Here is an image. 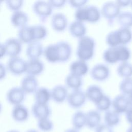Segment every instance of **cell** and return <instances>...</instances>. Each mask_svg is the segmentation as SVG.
Listing matches in <instances>:
<instances>
[{"label": "cell", "mask_w": 132, "mask_h": 132, "mask_svg": "<svg viewBox=\"0 0 132 132\" xmlns=\"http://www.w3.org/2000/svg\"><path fill=\"white\" fill-rule=\"evenodd\" d=\"M94 39L88 36H84L78 40L76 55L78 59L87 61L91 59L94 55L95 47Z\"/></svg>", "instance_id": "6da1fadb"}, {"label": "cell", "mask_w": 132, "mask_h": 132, "mask_svg": "<svg viewBox=\"0 0 132 132\" xmlns=\"http://www.w3.org/2000/svg\"><path fill=\"white\" fill-rule=\"evenodd\" d=\"M121 12V8L118 5L116 1H109L105 3L102 6L101 13L105 18L108 25H112L116 19Z\"/></svg>", "instance_id": "7a4b0ae2"}, {"label": "cell", "mask_w": 132, "mask_h": 132, "mask_svg": "<svg viewBox=\"0 0 132 132\" xmlns=\"http://www.w3.org/2000/svg\"><path fill=\"white\" fill-rule=\"evenodd\" d=\"M34 12L42 22H45L53 12V8L48 1H37L32 6Z\"/></svg>", "instance_id": "3957f363"}, {"label": "cell", "mask_w": 132, "mask_h": 132, "mask_svg": "<svg viewBox=\"0 0 132 132\" xmlns=\"http://www.w3.org/2000/svg\"><path fill=\"white\" fill-rule=\"evenodd\" d=\"M67 101L70 107L74 109L81 107L86 103L87 97L85 92L81 89L73 90L68 93Z\"/></svg>", "instance_id": "277c9868"}, {"label": "cell", "mask_w": 132, "mask_h": 132, "mask_svg": "<svg viewBox=\"0 0 132 132\" xmlns=\"http://www.w3.org/2000/svg\"><path fill=\"white\" fill-rule=\"evenodd\" d=\"M26 63L27 61L20 56L9 57L6 67L11 73L19 75L26 72Z\"/></svg>", "instance_id": "5b68a950"}, {"label": "cell", "mask_w": 132, "mask_h": 132, "mask_svg": "<svg viewBox=\"0 0 132 132\" xmlns=\"http://www.w3.org/2000/svg\"><path fill=\"white\" fill-rule=\"evenodd\" d=\"M26 94L21 87H13L8 90L6 98L10 104L15 106L22 104L25 98Z\"/></svg>", "instance_id": "8992f818"}, {"label": "cell", "mask_w": 132, "mask_h": 132, "mask_svg": "<svg viewBox=\"0 0 132 132\" xmlns=\"http://www.w3.org/2000/svg\"><path fill=\"white\" fill-rule=\"evenodd\" d=\"M6 55L9 57L19 56L22 50V43L18 38H10L4 43Z\"/></svg>", "instance_id": "52a82bcc"}, {"label": "cell", "mask_w": 132, "mask_h": 132, "mask_svg": "<svg viewBox=\"0 0 132 132\" xmlns=\"http://www.w3.org/2000/svg\"><path fill=\"white\" fill-rule=\"evenodd\" d=\"M110 73L108 67L103 63H97L94 65L90 70V75L92 79L98 81L106 80Z\"/></svg>", "instance_id": "ba28073f"}, {"label": "cell", "mask_w": 132, "mask_h": 132, "mask_svg": "<svg viewBox=\"0 0 132 132\" xmlns=\"http://www.w3.org/2000/svg\"><path fill=\"white\" fill-rule=\"evenodd\" d=\"M51 26L57 32L64 31L68 25V21L66 15L61 12H57L52 15L51 20Z\"/></svg>", "instance_id": "9c48e42d"}, {"label": "cell", "mask_w": 132, "mask_h": 132, "mask_svg": "<svg viewBox=\"0 0 132 132\" xmlns=\"http://www.w3.org/2000/svg\"><path fill=\"white\" fill-rule=\"evenodd\" d=\"M44 48L39 41L34 40L27 44L26 48V55L29 59H40L43 55Z\"/></svg>", "instance_id": "30bf717a"}, {"label": "cell", "mask_w": 132, "mask_h": 132, "mask_svg": "<svg viewBox=\"0 0 132 132\" xmlns=\"http://www.w3.org/2000/svg\"><path fill=\"white\" fill-rule=\"evenodd\" d=\"M31 112L37 119L50 118L52 110L48 104H41L35 102L31 107Z\"/></svg>", "instance_id": "8fae6325"}, {"label": "cell", "mask_w": 132, "mask_h": 132, "mask_svg": "<svg viewBox=\"0 0 132 132\" xmlns=\"http://www.w3.org/2000/svg\"><path fill=\"white\" fill-rule=\"evenodd\" d=\"M11 113L13 120L18 123L26 122L29 116L28 108L22 104L13 106Z\"/></svg>", "instance_id": "7c38bea8"}, {"label": "cell", "mask_w": 132, "mask_h": 132, "mask_svg": "<svg viewBox=\"0 0 132 132\" xmlns=\"http://www.w3.org/2000/svg\"><path fill=\"white\" fill-rule=\"evenodd\" d=\"M44 70V63L40 59H29L27 61L25 73L36 76L41 74Z\"/></svg>", "instance_id": "4fadbf2b"}, {"label": "cell", "mask_w": 132, "mask_h": 132, "mask_svg": "<svg viewBox=\"0 0 132 132\" xmlns=\"http://www.w3.org/2000/svg\"><path fill=\"white\" fill-rule=\"evenodd\" d=\"M111 106L112 110L119 114L125 113L129 108L127 96L121 93L116 95L112 101Z\"/></svg>", "instance_id": "5bb4252c"}, {"label": "cell", "mask_w": 132, "mask_h": 132, "mask_svg": "<svg viewBox=\"0 0 132 132\" xmlns=\"http://www.w3.org/2000/svg\"><path fill=\"white\" fill-rule=\"evenodd\" d=\"M21 88L26 93H34L39 88V82L36 76L26 75L21 80Z\"/></svg>", "instance_id": "9a60e30c"}, {"label": "cell", "mask_w": 132, "mask_h": 132, "mask_svg": "<svg viewBox=\"0 0 132 132\" xmlns=\"http://www.w3.org/2000/svg\"><path fill=\"white\" fill-rule=\"evenodd\" d=\"M28 21V14L21 10L13 11L10 16V22L12 25L19 29L27 25Z\"/></svg>", "instance_id": "2e32d148"}, {"label": "cell", "mask_w": 132, "mask_h": 132, "mask_svg": "<svg viewBox=\"0 0 132 132\" xmlns=\"http://www.w3.org/2000/svg\"><path fill=\"white\" fill-rule=\"evenodd\" d=\"M86 113V127L90 129H94L101 123L102 117L100 112L96 109H92Z\"/></svg>", "instance_id": "e0dca14e"}, {"label": "cell", "mask_w": 132, "mask_h": 132, "mask_svg": "<svg viewBox=\"0 0 132 132\" xmlns=\"http://www.w3.org/2000/svg\"><path fill=\"white\" fill-rule=\"evenodd\" d=\"M68 91L65 86L57 85L51 90V99L57 103H62L67 98Z\"/></svg>", "instance_id": "ac0fdd59"}, {"label": "cell", "mask_w": 132, "mask_h": 132, "mask_svg": "<svg viewBox=\"0 0 132 132\" xmlns=\"http://www.w3.org/2000/svg\"><path fill=\"white\" fill-rule=\"evenodd\" d=\"M56 44L59 53V62H65L69 60L72 53V48L70 43L66 41H60Z\"/></svg>", "instance_id": "d6986e66"}, {"label": "cell", "mask_w": 132, "mask_h": 132, "mask_svg": "<svg viewBox=\"0 0 132 132\" xmlns=\"http://www.w3.org/2000/svg\"><path fill=\"white\" fill-rule=\"evenodd\" d=\"M69 70L70 73L82 77L88 72L89 67L86 61L77 59L71 63Z\"/></svg>", "instance_id": "ffe728a7"}, {"label": "cell", "mask_w": 132, "mask_h": 132, "mask_svg": "<svg viewBox=\"0 0 132 132\" xmlns=\"http://www.w3.org/2000/svg\"><path fill=\"white\" fill-rule=\"evenodd\" d=\"M68 30L71 36L78 39L85 36L87 32V27L85 24L76 20L69 25Z\"/></svg>", "instance_id": "44dd1931"}, {"label": "cell", "mask_w": 132, "mask_h": 132, "mask_svg": "<svg viewBox=\"0 0 132 132\" xmlns=\"http://www.w3.org/2000/svg\"><path fill=\"white\" fill-rule=\"evenodd\" d=\"M85 92L87 99L94 104L98 102L104 94L102 89L97 85L89 86Z\"/></svg>", "instance_id": "7402d4cb"}, {"label": "cell", "mask_w": 132, "mask_h": 132, "mask_svg": "<svg viewBox=\"0 0 132 132\" xmlns=\"http://www.w3.org/2000/svg\"><path fill=\"white\" fill-rule=\"evenodd\" d=\"M43 55L49 62L56 63L59 62V53L56 43L50 44L44 47Z\"/></svg>", "instance_id": "603a6c76"}, {"label": "cell", "mask_w": 132, "mask_h": 132, "mask_svg": "<svg viewBox=\"0 0 132 132\" xmlns=\"http://www.w3.org/2000/svg\"><path fill=\"white\" fill-rule=\"evenodd\" d=\"M18 38L23 43L28 44L35 40L32 26L26 25L19 29Z\"/></svg>", "instance_id": "cb8c5ba5"}, {"label": "cell", "mask_w": 132, "mask_h": 132, "mask_svg": "<svg viewBox=\"0 0 132 132\" xmlns=\"http://www.w3.org/2000/svg\"><path fill=\"white\" fill-rule=\"evenodd\" d=\"M35 102L41 104H48L51 99V90L45 87H39L34 93Z\"/></svg>", "instance_id": "d4e9b609"}, {"label": "cell", "mask_w": 132, "mask_h": 132, "mask_svg": "<svg viewBox=\"0 0 132 132\" xmlns=\"http://www.w3.org/2000/svg\"><path fill=\"white\" fill-rule=\"evenodd\" d=\"M104 124L113 128L120 124V115L113 110L109 109L104 113Z\"/></svg>", "instance_id": "484cf974"}, {"label": "cell", "mask_w": 132, "mask_h": 132, "mask_svg": "<svg viewBox=\"0 0 132 132\" xmlns=\"http://www.w3.org/2000/svg\"><path fill=\"white\" fill-rule=\"evenodd\" d=\"M73 128L80 130L86 127V113L81 110H77L72 116Z\"/></svg>", "instance_id": "4316f807"}, {"label": "cell", "mask_w": 132, "mask_h": 132, "mask_svg": "<svg viewBox=\"0 0 132 132\" xmlns=\"http://www.w3.org/2000/svg\"><path fill=\"white\" fill-rule=\"evenodd\" d=\"M67 88L73 90L81 89L83 84V80L81 77L75 75L71 73H69L65 77L64 80Z\"/></svg>", "instance_id": "83f0119b"}, {"label": "cell", "mask_w": 132, "mask_h": 132, "mask_svg": "<svg viewBox=\"0 0 132 132\" xmlns=\"http://www.w3.org/2000/svg\"><path fill=\"white\" fill-rule=\"evenodd\" d=\"M117 21L120 27L130 28L132 27V12L128 11L120 12Z\"/></svg>", "instance_id": "f1b7e54d"}, {"label": "cell", "mask_w": 132, "mask_h": 132, "mask_svg": "<svg viewBox=\"0 0 132 132\" xmlns=\"http://www.w3.org/2000/svg\"><path fill=\"white\" fill-rule=\"evenodd\" d=\"M117 74L123 78L132 77V64L128 61L122 62L117 68Z\"/></svg>", "instance_id": "f546056e"}, {"label": "cell", "mask_w": 132, "mask_h": 132, "mask_svg": "<svg viewBox=\"0 0 132 132\" xmlns=\"http://www.w3.org/2000/svg\"><path fill=\"white\" fill-rule=\"evenodd\" d=\"M117 31L120 45H126L132 40V31L130 28L120 27Z\"/></svg>", "instance_id": "4dcf8cb0"}, {"label": "cell", "mask_w": 132, "mask_h": 132, "mask_svg": "<svg viewBox=\"0 0 132 132\" xmlns=\"http://www.w3.org/2000/svg\"><path fill=\"white\" fill-rule=\"evenodd\" d=\"M86 7L87 10V22L91 23L98 22L101 16L100 9L94 5H88Z\"/></svg>", "instance_id": "1f68e13d"}, {"label": "cell", "mask_w": 132, "mask_h": 132, "mask_svg": "<svg viewBox=\"0 0 132 132\" xmlns=\"http://www.w3.org/2000/svg\"><path fill=\"white\" fill-rule=\"evenodd\" d=\"M103 58L107 63L113 64L118 61V55L116 47H108L103 53Z\"/></svg>", "instance_id": "d6a6232c"}, {"label": "cell", "mask_w": 132, "mask_h": 132, "mask_svg": "<svg viewBox=\"0 0 132 132\" xmlns=\"http://www.w3.org/2000/svg\"><path fill=\"white\" fill-rule=\"evenodd\" d=\"M112 101L110 97L107 95L104 94L102 97L96 103L94 104L96 110L101 112H106L110 109L111 106Z\"/></svg>", "instance_id": "836d02e7"}, {"label": "cell", "mask_w": 132, "mask_h": 132, "mask_svg": "<svg viewBox=\"0 0 132 132\" xmlns=\"http://www.w3.org/2000/svg\"><path fill=\"white\" fill-rule=\"evenodd\" d=\"M118 61L122 62L128 61L131 57V52L126 45H119L116 47Z\"/></svg>", "instance_id": "e575fe53"}, {"label": "cell", "mask_w": 132, "mask_h": 132, "mask_svg": "<svg viewBox=\"0 0 132 132\" xmlns=\"http://www.w3.org/2000/svg\"><path fill=\"white\" fill-rule=\"evenodd\" d=\"M37 125L38 129L42 132H51L54 127V123L50 118L37 120Z\"/></svg>", "instance_id": "d590c367"}, {"label": "cell", "mask_w": 132, "mask_h": 132, "mask_svg": "<svg viewBox=\"0 0 132 132\" xmlns=\"http://www.w3.org/2000/svg\"><path fill=\"white\" fill-rule=\"evenodd\" d=\"M35 40L40 41L45 38L48 34L46 27L42 24H37L32 25Z\"/></svg>", "instance_id": "8d00e7d4"}, {"label": "cell", "mask_w": 132, "mask_h": 132, "mask_svg": "<svg viewBox=\"0 0 132 132\" xmlns=\"http://www.w3.org/2000/svg\"><path fill=\"white\" fill-rule=\"evenodd\" d=\"M119 90L123 94L128 95L132 93V77L123 78L119 84Z\"/></svg>", "instance_id": "74e56055"}, {"label": "cell", "mask_w": 132, "mask_h": 132, "mask_svg": "<svg viewBox=\"0 0 132 132\" xmlns=\"http://www.w3.org/2000/svg\"><path fill=\"white\" fill-rule=\"evenodd\" d=\"M106 42L109 47H116L120 45L117 30L110 31L106 36Z\"/></svg>", "instance_id": "f35d334b"}, {"label": "cell", "mask_w": 132, "mask_h": 132, "mask_svg": "<svg viewBox=\"0 0 132 132\" xmlns=\"http://www.w3.org/2000/svg\"><path fill=\"white\" fill-rule=\"evenodd\" d=\"M75 20L81 22L87 21V10L86 6L76 9L74 12Z\"/></svg>", "instance_id": "ab89813d"}, {"label": "cell", "mask_w": 132, "mask_h": 132, "mask_svg": "<svg viewBox=\"0 0 132 132\" xmlns=\"http://www.w3.org/2000/svg\"><path fill=\"white\" fill-rule=\"evenodd\" d=\"M7 8L13 11L21 10L23 6L24 1L22 0H7L5 1Z\"/></svg>", "instance_id": "60d3db41"}, {"label": "cell", "mask_w": 132, "mask_h": 132, "mask_svg": "<svg viewBox=\"0 0 132 132\" xmlns=\"http://www.w3.org/2000/svg\"><path fill=\"white\" fill-rule=\"evenodd\" d=\"M88 2L87 0H75V1H69L68 3H69L70 5L75 8V9L82 7L85 6L86 3Z\"/></svg>", "instance_id": "b9f144b4"}, {"label": "cell", "mask_w": 132, "mask_h": 132, "mask_svg": "<svg viewBox=\"0 0 132 132\" xmlns=\"http://www.w3.org/2000/svg\"><path fill=\"white\" fill-rule=\"evenodd\" d=\"M94 132H113V128L104 123H101L94 129Z\"/></svg>", "instance_id": "7bdbcfd3"}, {"label": "cell", "mask_w": 132, "mask_h": 132, "mask_svg": "<svg viewBox=\"0 0 132 132\" xmlns=\"http://www.w3.org/2000/svg\"><path fill=\"white\" fill-rule=\"evenodd\" d=\"M53 8H61L63 7L67 2L65 0H50L48 1Z\"/></svg>", "instance_id": "ee69618b"}, {"label": "cell", "mask_w": 132, "mask_h": 132, "mask_svg": "<svg viewBox=\"0 0 132 132\" xmlns=\"http://www.w3.org/2000/svg\"><path fill=\"white\" fill-rule=\"evenodd\" d=\"M125 117L129 126H132V108H128L125 113Z\"/></svg>", "instance_id": "f6af8a7d"}, {"label": "cell", "mask_w": 132, "mask_h": 132, "mask_svg": "<svg viewBox=\"0 0 132 132\" xmlns=\"http://www.w3.org/2000/svg\"><path fill=\"white\" fill-rule=\"evenodd\" d=\"M7 67L2 62H0V80L5 78L7 74Z\"/></svg>", "instance_id": "bcb514c9"}, {"label": "cell", "mask_w": 132, "mask_h": 132, "mask_svg": "<svg viewBox=\"0 0 132 132\" xmlns=\"http://www.w3.org/2000/svg\"><path fill=\"white\" fill-rule=\"evenodd\" d=\"M118 5L121 8V7H125L130 5L131 1L129 0H120L116 1Z\"/></svg>", "instance_id": "7dc6e473"}, {"label": "cell", "mask_w": 132, "mask_h": 132, "mask_svg": "<svg viewBox=\"0 0 132 132\" xmlns=\"http://www.w3.org/2000/svg\"><path fill=\"white\" fill-rule=\"evenodd\" d=\"M6 55L5 47L4 43L0 42V59L2 58Z\"/></svg>", "instance_id": "c3c4849f"}, {"label": "cell", "mask_w": 132, "mask_h": 132, "mask_svg": "<svg viewBox=\"0 0 132 132\" xmlns=\"http://www.w3.org/2000/svg\"><path fill=\"white\" fill-rule=\"evenodd\" d=\"M129 108H132V93L127 95Z\"/></svg>", "instance_id": "681fc988"}, {"label": "cell", "mask_w": 132, "mask_h": 132, "mask_svg": "<svg viewBox=\"0 0 132 132\" xmlns=\"http://www.w3.org/2000/svg\"><path fill=\"white\" fill-rule=\"evenodd\" d=\"M64 132H79V131L72 127V128H70L66 129Z\"/></svg>", "instance_id": "f907efd6"}, {"label": "cell", "mask_w": 132, "mask_h": 132, "mask_svg": "<svg viewBox=\"0 0 132 132\" xmlns=\"http://www.w3.org/2000/svg\"><path fill=\"white\" fill-rule=\"evenodd\" d=\"M25 132H39V131L35 129H29L27 130Z\"/></svg>", "instance_id": "816d5d0a"}, {"label": "cell", "mask_w": 132, "mask_h": 132, "mask_svg": "<svg viewBox=\"0 0 132 132\" xmlns=\"http://www.w3.org/2000/svg\"><path fill=\"white\" fill-rule=\"evenodd\" d=\"M126 132H132V126H129L127 128Z\"/></svg>", "instance_id": "f5cc1de1"}, {"label": "cell", "mask_w": 132, "mask_h": 132, "mask_svg": "<svg viewBox=\"0 0 132 132\" xmlns=\"http://www.w3.org/2000/svg\"><path fill=\"white\" fill-rule=\"evenodd\" d=\"M7 132H20V131H19V130H16V129H11V130L7 131Z\"/></svg>", "instance_id": "db71d44e"}, {"label": "cell", "mask_w": 132, "mask_h": 132, "mask_svg": "<svg viewBox=\"0 0 132 132\" xmlns=\"http://www.w3.org/2000/svg\"><path fill=\"white\" fill-rule=\"evenodd\" d=\"M2 104L0 102V113L2 111Z\"/></svg>", "instance_id": "11a10c76"}, {"label": "cell", "mask_w": 132, "mask_h": 132, "mask_svg": "<svg viewBox=\"0 0 132 132\" xmlns=\"http://www.w3.org/2000/svg\"><path fill=\"white\" fill-rule=\"evenodd\" d=\"M130 5L131 6V8H132V1H131V2H130Z\"/></svg>", "instance_id": "9f6ffc18"}, {"label": "cell", "mask_w": 132, "mask_h": 132, "mask_svg": "<svg viewBox=\"0 0 132 132\" xmlns=\"http://www.w3.org/2000/svg\"><path fill=\"white\" fill-rule=\"evenodd\" d=\"M0 5H1V2H0Z\"/></svg>", "instance_id": "6f0895ef"}]
</instances>
